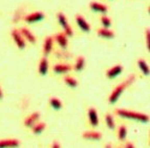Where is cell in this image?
Masks as SVG:
<instances>
[{"label":"cell","instance_id":"cell-19","mask_svg":"<svg viewBox=\"0 0 150 148\" xmlns=\"http://www.w3.org/2000/svg\"><path fill=\"white\" fill-rule=\"evenodd\" d=\"M138 65L139 67H140V69L142 70V73L144 74V75L147 77V76H149V66H148V64L146 63V61H144L143 59H140V60L138 61Z\"/></svg>","mask_w":150,"mask_h":148},{"label":"cell","instance_id":"cell-6","mask_svg":"<svg viewBox=\"0 0 150 148\" xmlns=\"http://www.w3.org/2000/svg\"><path fill=\"white\" fill-rule=\"evenodd\" d=\"M122 72H123V66L118 64V65H115V66H112V67H110L109 69L106 72V76H107L108 79H115V78H117Z\"/></svg>","mask_w":150,"mask_h":148},{"label":"cell","instance_id":"cell-27","mask_svg":"<svg viewBox=\"0 0 150 148\" xmlns=\"http://www.w3.org/2000/svg\"><path fill=\"white\" fill-rule=\"evenodd\" d=\"M145 37H146V44H147V50H150V30L146 28L145 30Z\"/></svg>","mask_w":150,"mask_h":148},{"label":"cell","instance_id":"cell-29","mask_svg":"<svg viewBox=\"0 0 150 148\" xmlns=\"http://www.w3.org/2000/svg\"><path fill=\"white\" fill-rule=\"evenodd\" d=\"M52 148H61V147H60V145H59V143H58V142H54Z\"/></svg>","mask_w":150,"mask_h":148},{"label":"cell","instance_id":"cell-13","mask_svg":"<svg viewBox=\"0 0 150 148\" xmlns=\"http://www.w3.org/2000/svg\"><path fill=\"white\" fill-rule=\"evenodd\" d=\"M83 138L90 141H99L102 139V133L99 131H86L83 133Z\"/></svg>","mask_w":150,"mask_h":148},{"label":"cell","instance_id":"cell-22","mask_svg":"<svg viewBox=\"0 0 150 148\" xmlns=\"http://www.w3.org/2000/svg\"><path fill=\"white\" fill-rule=\"evenodd\" d=\"M118 137L120 141H125L126 137H127V128L125 125H121L119 128V132H118Z\"/></svg>","mask_w":150,"mask_h":148},{"label":"cell","instance_id":"cell-12","mask_svg":"<svg viewBox=\"0 0 150 148\" xmlns=\"http://www.w3.org/2000/svg\"><path fill=\"white\" fill-rule=\"evenodd\" d=\"M55 40L57 41V43L61 46L62 48H66L68 45V41H67V36L65 35L64 33H58L55 37Z\"/></svg>","mask_w":150,"mask_h":148},{"label":"cell","instance_id":"cell-2","mask_svg":"<svg viewBox=\"0 0 150 148\" xmlns=\"http://www.w3.org/2000/svg\"><path fill=\"white\" fill-rule=\"evenodd\" d=\"M115 113L119 117H122V118H125V119H130V120L140 121L142 123H148L149 122V115L142 113H135V111L118 108V109H115Z\"/></svg>","mask_w":150,"mask_h":148},{"label":"cell","instance_id":"cell-8","mask_svg":"<svg viewBox=\"0 0 150 148\" xmlns=\"http://www.w3.org/2000/svg\"><path fill=\"white\" fill-rule=\"evenodd\" d=\"M20 145V142L16 139L0 140V148H16Z\"/></svg>","mask_w":150,"mask_h":148},{"label":"cell","instance_id":"cell-30","mask_svg":"<svg viewBox=\"0 0 150 148\" xmlns=\"http://www.w3.org/2000/svg\"><path fill=\"white\" fill-rule=\"evenodd\" d=\"M2 97H3V93H2V89H1V87H0V100L2 99Z\"/></svg>","mask_w":150,"mask_h":148},{"label":"cell","instance_id":"cell-24","mask_svg":"<svg viewBox=\"0 0 150 148\" xmlns=\"http://www.w3.org/2000/svg\"><path fill=\"white\" fill-rule=\"evenodd\" d=\"M64 82L67 84L69 87H77L78 86V81L76 80L75 78H73V77H69V76H67V77H65L64 78Z\"/></svg>","mask_w":150,"mask_h":148},{"label":"cell","instance_id":"cell-7","mask_svg":"<svg viewBox=\"0 0 150 148\" xmlns=\"http://www.w3.org/2000/svg\"><path fill=\"white\" fill-rule=\"evenodd\" d=\"M76 22H77V24L79 25V28H80L83 32H85V33H89V32H90L89 23H88L87 21H86L81 15L76 16Z\"/></svg>","mask_w":150,"mask_h":148},{"label":"cell","instance_id":"cell-1","mask_svg":"<svg viewBox=\"0 0 150 148\" xmlns=\"http://www.w3.org/2000/svg\"><path fill=\"white\" fill-rule=\"evenodd\" d=\"M134 80H135V77L133 75H131V76H129V77H128L124 82L121 83L120 85L117 86V87L111 91V93H110V96H109V103L110 104H115V103L119 100V98L121 97V95L123 93V91H125L128 86L131 85V84L134 82Z\"/></svg>","mask_w":150,"mask_h":148},{"label":"cell","instance_id":"cell-28","mask_svg":"<svg viewBox=\"0 0 150 148\" xmlns=\"http://www.w3.org/2000/svg\"><path fill=\"white\" fill-rule=\"evenodd\" d=\"M124 148H135V147L133 146V144L131 143V142H128V143H126V144H125Z\"/></svg>","mask_w":150,"mask_h":148},{"label":"cell","instance_id":"cell-15","mask_svg":"<svg viewBox=\"0 0 150 148\" xmlns=\"http://www.w3.org/2000/svg\"><path fill=\"white\" fill-rule=\"evenodd\" d=\"M90 8L93 11H95V12H98V13H102V14H105V13H107L108 8L106 5L102 4V3L100 2H96V1H93V2H90Z\"/></svg>","mask_w":150,"mask_h":148},{"label":"cell","instance_id":"cell-11","mask_svg":"<svg viewBox=\"0 0 150 148\" xmlns=\"http://www.w3.org/2000/svg\"><path fill=\"white\" fill-rule=\"evenodd\" d=\"M39 118H40V113H38V111L33 113L32 115H28V118L25 119L24 125L26 126V127H33V126L37 123V121L39 120Z\"/></svg>","mask_w":150,"mask_h":148},{"label":"cell","instance_id":"cell-3","mask_svg":"<svg viewBox=\"0 0 150 148\" xmlns=\"http://www.w3.org/2000/svg\"><path fill=\"white\" fill-rule=\"evenodd\" d=\"M57 17H58V20H59V23H60L63 30H64V34L66 36H70V37H71V36L74 35L73 28H70V25L68 24V21H67V19H66V17H65V15L63 13H59L57 15Z\"/></svg>","mask_w":150,"mask_h":148},{"label":"cell","instance_id":"cell-9","mask_svg":"<svg viewBox=\"0 0 150 148\" xmlns=\"http://www.w3.org/2000/svg\"><path fill=\"white\" fill-rule=\"evenodd\" d=\"M88 120H89V123L91 126H93V127L98 126V124H99V115H98L96 108H89V110H88Z\"/></svg>","mask_w":150,"mask_h":148},{"label":"cell","instance_id":"cell-4","mask_svg":"<svg viewBox=\"0 0 150 148\" xmlns=\"http://www.w3.org/2000/svg\"><path fill=\"white\" fill-rule=\"evenodd\" d=\"M12 37H13V39H14V41H15L16 45L20 48V50L25 48V46H26V43H25L24 38L22 37V35L20 34V32H19V30H12Z\"/></svg>","mask_w":150,"mask_h":148},{"label":"cell","instance_id":"cell-18","mask_svg":"<svg viewBox=\"0 0 150 148\" xmlns=\"http://www.w3.org/2000/svg\"><path fill=\"white\" fill-rule=\"evenodd\" d=\"M48 72V61L46 58H42L39 64V74L45 76Z\"/></svg>","mask_w":150,"mask_h":148},{"label":"cell","instance_id":"cell-17","mask_svg":"<svg viewBox=\"0 0 150 148\" xmlns=\"http://www.w3.org/2000/svg\"><path fill=\"white\" fill-rule=\"evenodd\" d=\"M98 35L102 38H105V39H111V38L115 37V33L112 30H110L109 28H100L98 30Z\"/></svg>","mask_w":150,"mask_h":148},{"label":"cell","instance_id":"cell-16","mask_svg":"<svg viewBox=\"0 0 150 148\" xmlns=\"http://www.w3.org/2000/svg\"><path fill=\"white\" fill-rule=\"evenodd\" d=\"M73 69V67L68 64H57L54 66V72L56 74H66Z\"/></svg>","mask_w":150,"mask_h":148},{"label":"cell","instance_id":"cell-5","mask_svg":"<svg viewBox=\"0 0 150 148\" xmlns=\"http://www.w3.org/2000/svg\"><path fill=\"white\" fill-rule=\"evenodd\" d=\"M44 18V14L42 12H34L30 15L25 16L24 20L25 22L28 23H34V22H38V21H41Z\"/></svg>","mask_w":150,"mask_h":148},{"label":"cell","instance_id":"cell-23","mask_svg":"<svg viewBox=\"0 0 150 148\" xmlns=\"http://www.w3.org/2000/svg\"><path fill=\"white\" fill-rule=\"evenodd\" d=\"M105 121H106V125L108 126V128H109V129H115V120H113L112 115L107 113V115H106V117H105Z\"/></svg>","mask_w":150,"mask_h":148},{"label":"cell","instance_id":"cell-21","mask_svg":"<svg viewBox=\"0 0 150 148\" xmlns=\"http://www.w3.org/2000/svg\"><path fill=\"white\" fill-rule=\"evenodd\" d=\"M50 104L54 109H56V110H59V109L62 108V102H61V100H59L58 98H50Z\"/></svg>","mask_w":150,"mask_h":148},{"label":"cell","instance_id":"cell-20","mask_svg":"<svg viewBox=\"0 0 150 148\" xmlns=\"http://www.w3.org/2000/svg\"><path fill=\"white\" fill-rule=\"evenodd\" d=\"M84 66H85V59H84V57H82V56L78 57L75 66H74V69L77 70V72H81L84 68Z\"/></svg>","mask_w":150,"mask_h":148},{"label":"cell","instance_id":"cell-14","mask_svg":"<svg viewBox=\"0 0 150 148\" xmlns=\"http://www.w3.org/2000/svg\"><path fill=\"white\" fill-rule=\"evenodd\" d=\"M19 32H20V34L22 35V37L24 38V39H26L28 42H30V43L36 42V37L34 36V34H32V32H30L28 28H22Z\"/></svg>","mask_w":150,"mask_h":148},{"label":"cell","instance_id":"cell-31","mask_svg":"<svg viewBox=\"0 0 150 148\" xmlns=\"http://www.w3.org/2000/svg\"><path fill=\"white\" fill-rule=\"evenodd\" d=\"M105 148H112V146L110 145V144H107V145L105 146Z\"/></svg>","mask_w":150,"mask_h":148},{"label":"cell","instance_id":"cell-25","mask_svg":"<svg viewBox=\"0 0 150 148\" xmlns=\"http://www.w3.org/2000/svg\"><path fill=\"white\" fill-rule=\"evenodd\" d=\"M45 124L44 123H38V124H35V125L33 126V132L36 133V135H39L41 133L43 130L45 129Z\"/></svg>","mask_w":150,"mask_h":148},{"label":"cell","instance_id":"cell-26","mask_svg":"<svg viewBox=\"0 0 150 148\" xmlns=\"http://www.w3.org/2000/svg\"><path fill=\"white\" fill-rule=\"evenodd\" d=\"M101 23H102L104 28H109L110 26H111V20H110V18L105 15H103L102 17H101Z\"/></svg>","mask_w":150,"mask_h":148},{"label":"cell","instance_id":"cell-10","mask_svg":"<svg viewBox=\"0 0 150 148\" xmlns=\"http://www.w3.org/2000/svg\"><path fill=\"white\" fill-rule=\"evenodd\" d=\"M53 45H54V38L48 36L44 39V43H43V54L45 56H47L50 54L52 50H53Z\"/></svg>","mask_w":150,"mask_h":148}]
</instances>
